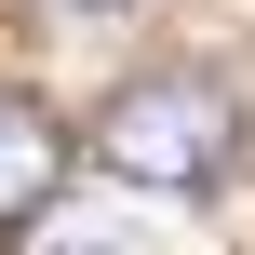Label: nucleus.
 Listing matches in <instances>:
<instances>
[{"instance_id":"2","label":"nucleus","mask_w":255,"mask_h":255,"mask_svg":"<svg viewBox=\"0 0 255 255\" xmlns=\"http://www.w3.org/2000/svg\"><path fill=\"white\" fill-rule=\"evenodd\" d=\"M54 175H67V134H54L40 108H0V229H27V215L54 202Z\"/></svg>"},{"instance_id":"1","label":"nucleus","mask_w":255,"mask_h":255,"mask_svg":"<svg viewBox=\"0 0 255 255\" xmlns=\"http://www.w3.org/2000/svg\"><path fill=\"white\" fill-rule=\"evenodd\" d=\"M229 148H242V94L202 81V67H148V81H121L94 108V161L121 188H148V202H202L229 175Z\"/></svg>"}]
</instances>
